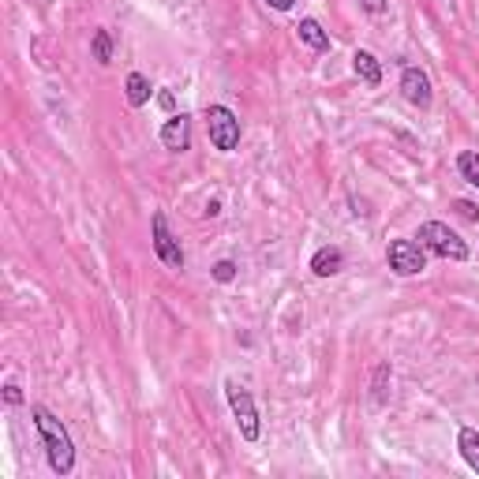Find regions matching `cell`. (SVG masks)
Segmentation results:
<instances>
[{"label": "cell", "instance_id": "cell-1", "mask_svg": "<svg viewBox=\"0 0 479 479\" xmlns=\"http://www.w3.org/2000/svg\"><path fill=\"white\" fill-rule=\"evenodd\" d=\"M30 420H34V427H38V434H41V446H46L49 468H53L56 475H72V468H75V442H72L68 427L60 423L46 405H34V408H30Z\"/></svg>", "mask_w": 479, "mask_h": 479}, {"label": "cell", "instance_id": "cell-2", "mask_svg": "<svg viewBox=\"0 0 479 479\" xmlns=\"http://www.w3.org/2000/svg\"><path fill=\"white\" fill-rule=\"evenodd\" d=\"M415 240L423 244V252L439 255V259H449V262H465L468 259V244L457 236L446 221H423L420 233H415Z\"/></svg>", "mask_w": 479, "mask_h": 479}, {"label": "cell", "instance_id": "cell-3", "mask_svg": "<svg viewBox=\"0 0 479 479\" xmlns=\"http://www.w3.org/2000/svg\"><path fill=\"white\" fill-rule=\"evenodd\" d=\"M225 398H228V408H233V420H236V427H240V439H244V442H259L262 423H259L255 398H252V393H247L236 379H225Z\"/></svg>", "mask_w": 479, "mask_h": 479}, {"label": "cell", "instance_id": "cell-4", "mask_svg": "<svg viewBox=\"0 0 479 479\" xmlns=\"http://www.w3.org/2000/svg\"><path fill=\"white\" fill-rule=\"evenodd\" d=\"M206 132L221 154H233L240 147V116L228 106H206Z\"/></svg>", "mask_w": 479, "mask_h": 479}, {"label": "cell", "instance_id": "cell-5", "mask_svg": "<svg viewBox=\"0 0 479 479\" xmlns=\"http://www.w3.org/2000/svg\"><path fill=\"white\" fill-rule=\"evenodd\" d=\"M386 266H389L398 278L423 274V269H427L423 244H415V240H389V247H386Z\"/></svg>", "mask_w": 479, "mask_h": 479}, {"label": "cell", "instance_id": "cell-6", "mask_svg": "<svg viewBox=\"0 0 479 479\" xmlns=\"http://www.w3.org/2000/svg\"><path fill=\"white\" fill-rule=\"evenodd\" d=\"M150 236H154V255H158L165 266H169V269H184V247H180V240L173 236V228H169V221H165L161 210L150 218Z\"/></svg>", "mask_w": 479, "mask_h": 479}, {"label": "cell", "instance_id": "cell-7", "mask_svg": "<svg viewBox=\"0 0 479 479\" xmlns=\"http://www.w3.org/2000/svg\"><path fill=\"white\" fill-rule=\"evenodd\" d=\"M401 94L408 106L415 109H431V101H434V90H431V79L423 68H415V64H405L401 68Z\"/></svg>", "mask_w": 479, "mask_h": 479}, {"label": "cell", "instance_id": "cell-8", "mask_svg": "<svg viewBox=\"0 0 479 479\" xmlns=\"http://www.w3.org/2000/svg\"><path fill=\"white\" fill-rule=\"evenodd\" d=\"M161 147L173 150V154L192 150V116H187V113H173L169 120H165L161 124Z\"/></svg>", "mask_w": 479, "mask_h": 479}, {"label": "cell", "instance_id": "cell-9", "mask_svg": "<svg viewBox=\"0 0 479 479\" xmlns=\"http://www.w3.org/2000/svg\"><path fill=\"white\" fill-rule=\"evenodd\" d=\"M341 269H345V252L338 244H326L311 255V274L315 278H333V274H341Z\"/></svg>", "mask_w": 479, "mask_h": 479}, {"label": "cell", "instance_id": "cell-10", "mask_svg": "<svg viewBox=\"0 0 479 479\" xmlns=\"http://www.w3.org/2000/svg\"><path fill=\"white\" fill-rule=\"evenodd\" d=\"M352 72L364 79V87H371V90L382 87V64H379V56H374V53H367V49L352 53Z\"/></svg>", "mask_w": 479, "mask_h": 479}, {"label": "cell", "instance_id": "cell-11", "mask_svg": "<svg viewBox=\"0 0 479 479\" xmlns=\"http://www.w3.org/2000/svg\"><path fill=\"white\" fill-rule=\"evenodd\" d=\"M300 41H304V46H311V49H315V53H329V46H333V41H329V34H326V27L319 23V19L315 15H307V19H300Z\"/></svg>", "mask_w": 479, "mask_h": 479}, {"label": "cell", "instance_id": "cell-12", "mask_svg": "<svg viewBox=\"0 0 479 479\" xmlns=\"http://www.w3.org/2000/svg\"><path fill=\"white\" fill-rule=\"evenodd\" d=\"M124 94H128V106H135V109H142L150 101V79L142 75V72H132L128 75V82H124Z\"/></svg>", "mask_w": 479, "mask_h": 479}, {"label": "cell", "instance_id": "cell-13", "mask_svg": "<svg viewBox=\"0 0 479 479\" xmlns=\"http://www.w3.org/2000/svg\"><path fill=\"white\" fill-rule=\"evenodd\" d=\"M457 449H461L465 465L479 475V431H472V427H461V431H457Z\"/></svg>", "mask_w": 479, "mask_h": 479}, {"label": "cell", "instance_id": "cell-14", "mask_svg": "<svg viewBox=\"0 0 479 479\" xmlns=\"http://www.w3.org/2000/svg\"><path fill=\"white\" fill-rule=\"evenodd\" d=\"M457 173H461V180H468L472 187H479V154L475 150L457 154Z\"/></svg>", "mask_w": 479, "mask_h": 479}, {"label": "cell", "instance_id": "cell-15", "mask_svg": "<svg viewBox=\"0 0 479 479\" xmlns=\"http://www.w3.org/2000/svg\"><path fill=\"white\" fill-rule=\"evenodd\" d=\"M90 53H94L98 64H109V60H113V38H109V30H94Z\"/></svg>", "mask_w": 479, "mask_h": 479}, {"label": "cell", "instance_id": "cell-16", "mask_svg": "<svg viewBox=\"0 0 479 479\" xmlns=\"http://www.w3.org/2000/svg\"><path fill=\"white\" fill-rule=\"evenodd\" d=\"M386 382H389V364H379L374 367V382H371V398H374V405H386Z\"/></svg>", "mask_w": 479, "mask_h": 479}, {"label": "cell", "instance_id": "cell-17", "mask_svg": "<svg viewBox=\"0 0 479 479\" xmlns=\"http://www.w3.org/2000/svg\"><path fill=\"white\" fill-rule=\"evenodd\" d=\"M236 274H240V266H236L233 259H221V262H214V269H210V278L221 281V285H233Z\"/></svg>", "mask_w": 479, "mask_h": 479}, {"label": "cell", "instance_id": "cell-18", "mask_svg": "<svg viewBox=\"0 0 479 479\" xmlns=\"http://www.w3.org/2000/svg\"><path fill=\"white\" fill-rule=\"evenodd\" d=\"M23 401H27V398H23V389H19L15 382H8V386H4V405L19 408V405H23Z\"/></svg>", "mask_w": 479, "mask_h": 479}, {"label": "cell", "instance_id": "cell-19", "mask_svg": "<svg viewBox=\"0 0 479 479\" xmlns=\"http://www.w3.org/2000/svg\"><path fill=\"white\" fill-rule=\"evenodd\" d=\"M360 8L371 15H386L389 12V0H360Z\"/></svg>", "mask_w": 479, "mask_h": 479}, {"label": "cell", "instance_id": "cell-20", "mask_svg": "<svg viewBox=\"0 0 479 479\" xmlns=\"http://www.w3.org/2000/svg\"><path fill=\"white\" fill-rule=\"evenodd\" d=\"M158 106H161L165 113H173V109H176V98H173V90H161V94H158Z\"/></svg>", "mask_w": 479, "mask_h": 479}, {"label": "cell", "instance_id": "cell-21", "mask_svg": "<svg viewBox=\"0 0 479 479\" xmlns=\"http://www.w3.org/2000/svg\"><path fill=\"white\" fill-rule=\"evenodd\" d=\"M453 210H461L468 221H479V210H475V206L472 202H453Z\"/></svg>", "mask_w": 479, "mask_h": 479}, {"label": "cell", "instance_id": "cell-22", "mask_svg": "<svg viewBox=\"0 0 479 479\" xmlns=\"http://www.w3.org/2000/svg\"><path fill=\"white\" fill-rule=\"evenodd\" d=\"M266 4H269V8H274V12H288V8H293V4H296V0H266Z\"/></svg>", "mask_w": 479, "mask_h": 479}]
</instances>
